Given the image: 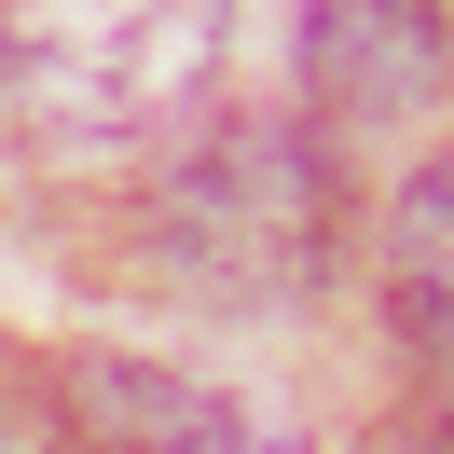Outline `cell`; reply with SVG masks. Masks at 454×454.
Returning <instances> with one entry per match:
<instances>
[{
  "instance_id": "cell-1",
  "label": "cell",
  "mask_w": 454,
  "mask_h": 454,
  "mask_svg": "<svg viewBox=\"0 0 454 454\" xmlns=\"http://www.w3.org/2000/svg\"><path fill=\"white\" fill-rule=\"evenodd\" d=\"M234 0H0V97L69 152L179 124L221 83Z\"/></svg>"
},
{
  "instance_id": "cell-2",
  "label": "cell",
  "mask_w": 454,
  "mask_h": 454,
  "mask_svg": "<svg viewBox=\"0 0 454 454\" xmlns=\"http://www.w3.org/2000/svg\"><path fill=\"white\" fill-rule=\"evenodd\" d=\"M386 289H399V331H413L427 358H454V152L399 179V207H386Z\"/></svg>"
}]
</instances>
